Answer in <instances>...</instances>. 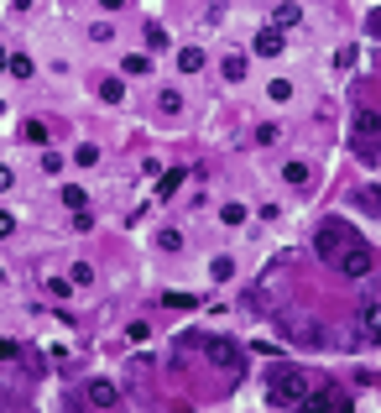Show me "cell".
<instances>
[{"label": "cell", "instance_id": "cell-23", "mask_svg": "<svg viewBox=\"0 0 381 413\" xmlns=\"http://www.w3.org/2000/svg\"><path fill=\"white\" fill-rule=\"evenodd\" d=\"M47 293H52V298H68V293H73V283H68V277H52V283H47Z\"/></svg>", "mask_w": 381, "mask_h": 413}, {"label": "cell", "instance_id": "cell-25", "mask_svg": "<svg viewBox=\"0 0 381 413\" xmlns=\"http://www.w3.org/2000/svg\"><path fill=\"white\" fill-rule=\"evenodd\" d=\"M147 42H152V47H167V32H162L157 21H147Z\"/></svg>", "mask_w": 381, "mask_h": 413}, {"label": "cell", "instance_id": "cell-13", "mask_svg": "<svg viewBox=\"0 0 381 413\" xmlns=\"http://www.w3.org/2000/svg\"><path fill=\"white\" fill-rule=\"evenodd\" d=\"M68 283H73V288H89V283H95V272H89V262H73Z\"/></svg>", "mask_w": 381, "mask_h": 413}, {"label": "cell", "instance_id": "cell-11", "mask_svg": "<svg viewBox=\"0 0 381 413\" xmlns=\"http://www.w3.org/2000/svg\"><path fill=\"white\" fill-rule=\"evenodd\" d=\"M282 178L293 183V189H298V183H308V163H298V157H293V163L282 168Z\"/></svg>", "mask_w": 381, "mask_h": 413}, {"label": "cell", "instance_id": "cell-26", "mask_svg": "<svg viewBox=\"0 0 381 413\" xmlns=\"http://www.w3.org/2000/svg\"><path fill=\"white\" fill-rule=\"evenodd\" d=\"M126 74H147V52H131V58H126Z\"/></svg>", "mask_w": 381, "mask_h": 413}, {"label": "cell", "instance_id": "cell-16", "mask_svg": "<svg viewBox=\"0 0 381 413\" xmlns=\"http://www.w3.org/2000/svg\"><path fill=\"white\" fill-rule=\"evenodd\" d=\"M21 136H26V141H37V146H47V126H42V121H26Z\"/></svg>", "mask_w": 381, "mask_h": 413}, {"label": "cell", "instance_id": "cell-28", "mask_svg": "<svg viewBox=\"0 0 381 413\" xmlns=\"http://www.w3.org/2000/svg\"><path fill=\"white\" fill-rule=\"evenodd\" d=\"M42 173H63V157L58 152H42Z\"/></svg>", "mask_w": 381, "mask_h": 413}, {"label": "cell", "instance_id": "cell-30", "mask_svg": "<svg viewBox=\"0 0 381 413\" xmlns=\"http://www.w3.org/2000/svg\"><path fill=\"white\" fill-rule=\"evenodd\" d=\"M11 183H16V173H11V168H0V189H11Z\"/></svg>", "mask_w": 381, "mask_h": 413}, {"label": "cell", "instance_id": "cell-6", "mask_svg": "<svg viewBox=\"0 0 381 413\" xmlns=\"http://www.w3.org/2000/svg\"><path fill=\"white\" fill-rule=\"evenodd\" d=\"M282 47H287L282 26H261V32H256V52H261V58H277Z\"/></svg>", "mask_w": 381, "mask_h": 413}, {"label": "cell", "instance_id": "cell-32", "mask_svg": "<svg viewBox=\"0 0 381 413\" xmlns=\"http://www.w3.org/2000/svg\"><path fill=\"white\" fill-rule=\"evenodd\" d=\"M371 32L381 37V11H371Z\"/></svg>", "mask_w": 381, "mask_h": 413}, {"label": "cell", "instance_id": "cell-19", "mask_svg": "<svg viewBox=\"0 0 381 413\" xmlns=\"http://www.w3.org/2000/svg\"><path fill=\"white\" fill-rule=\"evenodd\" d=\"M167 309H193V293H162Z\"/></svg>", "mask_w": 381, "mask_h": 413}, {"label": "cell", "instance_id": "cell-12", "mask_svg": "<svg viewBox=\"0 0 381 413\" xmlns=\"http://www.w3.org/2000/svg\"><path fill=\"white\" fill-rule=\"evenodd\" d=\"M121 95H126V84H115V78H104V84H99V100L104 105H121Z\"/></svg>", "mask_w": 381, "mask_h": 413}, {"label": "cell", "instance_id": "cell-7", "mask_svg": "<svg viewBox=\"0 0 381 413\" xmlns=\"http://www.w3.org/2000/svg\"><path fill=\"white\" fill-rule=\"evenodd\" d=\"M303 408H345V397H339L334 388H324V392H308V397H303Z\"/></svg>", "mask_w": 381, "mask_h": 413}, {"label": "cell", "instance_id": "cell-2", "mask_svg": "<svg viewBox=\"0 0 381 413\" xmlns=\"http://www.w3.org/2000/svg\"><path fill=\"white\" fill-rule=\"evenodd\" d=\"M199 345H204V356H209V361H214V366H225V371H241V366H246V351H241L235 340H225V335H204Z\"/></svg>", "mask_w": 381, "mask_h": 413}, {"label": "cell", "instance_id": "cell-29", "mask_svg": "<svg viewBox=\"0 0 381 413\" xmlns=\"http://www.w3.org/2000/svg\"><path fill=\"white\" fill-rule=\"evenodd\" d=\"M11 231H16V220H11V215H6V209H0V241H6V235H11Z\"/></svg>", "mask_w": 381, "mask_h": 413}, {"label": "cell", "instance_id": "cell-36", "mask_svg": "<svg viewBox=\"0 0 381 413\" xmlns=\"http://www.w3.org/2000/svg\"><path fill=\"white\" fill-rule=\"evenodd\" d=\"M0 110H6V105H0Z\"/></svg>", "mask_w": 381, "mask_h": 413}, {"label": "cell", "instance_id": "cell-20", "mask_svg": "<svg viewBox=\"0 0 381 413\" xmlns=\"http://www.w3.org/2000/svg\"><path fill=\"white\" fill-rule=\"evenodd\" d=\"M6 69H11V74H16V78H32V74H37V69H32V58H11V63H6Z\"/></svg>", "mask_w": 381, "mask_h": 413}, {"label": "cell", "instance_id": "cell-9", "mask_svg": "<svg viewBox=\"0 0 381 413\" xmlns=\"http://www.w3.org/2000/svg\"><path fill=\"white\" fill-rule=\"evenodd\" d=\"M178 69H183V74H199V69H204V47H183V52H178Z\"/></svg>", "mask_w": 381, "mask_h": 413}, {"label": "cell", "instance_id": "cell-15", "mask_svg": "<svg viewBox=\"0 0 381 413\" xmlns=\"http://www.w3.org/2000/svg\"><path fill=\"white\" fill-rule=\"evenodd\" d=\"M178 183H183V173H178V168H173V173H162V178H157V194H162V199H167V194H173V189H178Z\"/></svg>", "mask_w": 381, "mask_h": 413}, {"label": "cell", "instance_id": "cell-31", "mask_svg": "<svg viewBox=\"0 0 381 413\" xmlns=\"http://www.w3.org/2000/svg\"><path fill=\"white\" fill-rule=\"evenodd\" d=\"M361 199H365V204H381V189H365Z\"/></svg>", "mask_w": 381, "mask_h": 413}, {"label": "cell", "instance_id": "cell-24", "mask_svg": "<svg viewBox=\"0 0 381 413\" xmlns=\"http://www.w3.org/2000/svg\"><path fill=\"white\" fill-rule=\"evenodd\" d=\"M256 141H261V146H272V141H277V126L261 121V126H256Z\"/></svg>", "mask_w": 381, "mask_h": 413}, {"label": "cell", "instance_id": "cell-21", "mask_svg": "<svg viewBox=\"0 0 381 413\" xmlns=\"http://www.w3.org/2000/svg\"><path fill=\"white\" fill-rule=\"evenodd\" d=\"M225 78H235V84H241V78H246V58H225Z\"/></svg>", "mask_w": 381, "mask_h": 413}, {"label": "cell", "instance_id": "cell-3", "mask_svg": "<svg viewBox=\"0 0 381 413\" xmlns=\"http://www.w3.org/2000/svg\"><path fill=\"white\" fill-rule=\"evenodd\" d=\"M350 241H356V235H350V225H339V220H324L319 225V235H313V246H319V257H339V251H345Z\"/></svg>", "mask_w": 381, "mask_h": 413}, {"label": "cell", "instance_id": "cell-10", "mask_svg": "<svg viewBox=\"0 0 381 413\" xmlns=\"http://www.w3.org/2000/svg\"><path fill=\"white\" fill-rule=\"evenodd\" d=\"M298 16H303V11H298L293 0H287V6H277V11H272V26H282V32H287V26H298Z\"/></svg>", "mask_w": 381, "mask_h": 413}, {"label": "cell", "instance_id": "cell-8", "mask_svg": "<svg viewBox=\"0 0 381 413\" xmlns=\"http://www.w3.org/2000/svg\"><path fill=\"white\" fill-rule=\"evenodd\" d=\"M361 330L371 340H381V303H365V309H361Z\"/></svg>", "mask_w": 381, "mask_h": 413}, {"label": "cell", "instance_id": "cell-18", "mask_svg": "<svg viewBox=\"0 0 381 413\" xmlns=\"http://www.w3.org/2000/svg\"><path fill=\"white\" fill-rule=\"evenodd\" d=\"M219 220H225V225H246V204H225V209H219Z\"/></svg>", "mask_w": 381, "mask_h": 413}, {"label": "cell", "instance_id": "cell-5", "mask_svg": "<svg viewBox=\"0 0 381 413\" xmlns=\"http://www.w3.org/2000/svg\"><path fill=\"white\" fill-rule=\"evenodd\" d=\"M84 397H89V408H115V403H121V388H115L110 377H95Z\"/></svg>", "mask_w": 381, "mask_h": 413}, {"label": "cell", "instance_id": "cell-34", "mask_svg": "<svg viewBox=\"0 0 381 413\" xmlns=\"http://www.w3.org/2000/svg\"><path fill=\"white\" fill-rule=\"evenodd\" d=\"M6 63H11V58H6V52H0V69H6Z\"/></svg>", "mask_w": 381, "mask_h": 413}, {"label": "cell", "instance_id": "cell-35", "mask_svg": "<svg viewBox=\"0 0 381 413\" xmlns=\"http://www.w3.org/2000/svg\"><path fill=\"white\" fill-rule=\"evenodd\" d=\"M0 283H6V272H0Z\"/></svg>", "mask_w": 381, "mask_h": 413}, {"label": "cell", "instance_id": "cell-17", "mask_svg": "<svg viewBox=\"0 0 381 413\" xmlns=\"http://www.w3.org/2000/svg\"><path fill=\"white\" fill-rule=\"evenodd\" d=\"M63 204H68V209H89V199H84V189L68 183V189H63Z\"/></svg>", "mask_w": 381, "mask_h": 413}, {"label": "cell", "instance_id": "cell-33", "mask_svg": "<svg viewBox=\"0 0 381 413\" xmlns=\"http://www.w3.org/2000/svg\"><path fill=\"white\" fill-rule=\"evenodd\" d=\"M99 6H104V11H121V6H126V0H99Z\"/></svg>", "mask_w": 381, "mask_h": 413}, {"label": "cell", "instance_id": "cell-1", "mask_svg": "<svg viewBox=\"0 0 381 413\" xmlns=\"http://www.w3.org/2000/svg\"><path fill=\"white\" fill-rule=\"evenodd\" d=\"M303 397H308V377L298 366H277V371H272V403H277V408L303 403Z\"/></svg>", "mask_w": 381, "mask_h": 413}, {"label": "cell", "instance_id": "cell-4", "mask_svg": "<svg viewBox=\"0 0 381 413\" xmlns=\"http://www.w3.org/2000/svg\"><path fill=\"white\" fill-rule=\"evenodd\" d=\"M371 267H376V257H371L365 241H350L345 251H339V272H345V277H365Z\"/></svg>", "mask_w": 381, "mask_h": 413}, {"label": "cell", "instance_id": "cell-22", "mask_svg": "<svg viewBox=\"0 0 381 413\" xmlns=\"http://www.w3.org/2000/svg\"><path fill=\"white\" fill-rule=\"evenodd\" d=\"M356 126L365 131V136H371V131H381V121H376V115H371V110H356Z\"/></svg>", "mask_w": 381, "mask_h": 413}, {"label": "cell", "instance_id": "cell-14", "mask_svg": "<svg viewBox=\"0 0 381 413\" xmlns=\"http://www.w3.org/2000/svg\"><path fill=\"white\" fill-rule=\"evenodd\" d=\"M73 157H78V168H89V163H99V146H95V141H78Z\"/></svg>", "mask_w": 381, "mask_h": 413}, {"label": "cell", "instance_id": "cell-27", "mask_svg": "<svg viewBox=\"0 0 381 413\" xmlns=\"http://www.w3.org/2000/svg\"><path fill=\"white\" fill-rule=\"evenodd\" d=\"M157 105H162V110H167V115H178V105H183V100L173 95V89H162V100H157Z\"/></svg>", "mask_w": 381, "mask_h": 413}]
</instances>
